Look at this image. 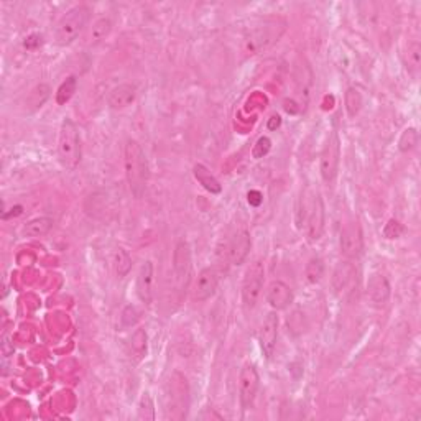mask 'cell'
<instances>
[{"instance_id":"9c48e42d","label":"cell","mask_w":421,"mask_h":421,"mask_svg":"<svg viewBox=\"0 0 421 421\" xmlns=\"http://www.w3.org/2000/svg\"><path fill=\"white\" fill-rule=\"evenodd\" d=\"M173 272L177 277L178 286L186 288L191 278V250L186 240H180L173 252Z\"/></svg>"},{"instance_id":"44dd1931","label":"cell","mask_w":421,"mask_h":421,"mask_svg":"<svg viewBox=\"0 0 421 421\" xmlns=\"http://www.w3.org/2000/svg\"><path fill=\"white\" fill-rule=\"evenodd\" d=\"M53 224H55V220H53L52 218L32 219L30 223L25 224L23 236H27V237H43V236H47L49 231H52Z\"/></svg>"},{"instance_id":"d6a6232c","label":"cell","mask_w":421,"mask_h":421,"mask_svg":"<svg viewBox=\"0 0 421 421\" xmlns=\"http://www.w3.org/2000/svg\"><path fill=\"white\" fill-rule=\"evenodd\" d=\"M385 229H391V232H387V234H385L387 239H397V237L402 236L403 231H405L402 224H400L398 220H394V219H391L390 223L387 224Z\"/></svg>"},{"instance_id":"6da1fadb","label":"cell","mask_w":421,"mask_h":421,"mask_svg":"<svg viewBox=\"0 0 421 421\" xmlns=\"http://www.w3.org/2000/svg\"><path fill=\"white\" fill-rule=\"evenodd\" d=\"M124 166L128 187L133 198L140 199L145 194L148 183V161L144 148L137 140H128L124 147Z\"/></svg>"},{"instance_id":"277c9868","label":"cell","mask_w":421,"mask_h":421,"mask_svg":"<svg viewBox=\"0 0 421 421\" xmlns=\"http://www.w3.org/2000/svg\"><path fill=\"white\" fill-rule=\"evenodd\" d=\"M91 8L87 5H76L61 16L55 28V40L60 47H68L78 40L89 22Z\"/></svg>"},{"instance_id":"f1b7e54d","label":"cell","mask_w":421,"mask_h":421,"mask_svg":"<svg viewBox=\"0 0 421 421\" xmlns=\"http://www.w3.org/2000/svg\"><path fill=\"white\" fill-rule=\"evenodd\" d=\"M139 420H155V405H153V400L148 394H144V397L140 400L139 405V413H137Z\"/></svg>"},{"instance_id":"f546056e","label":"cell","mask_w":421,"mask_h":421,"mask_svg":"<svg viewBox=\"0 0 421 421\" xmlns=\"http://www.w3.org/2000/svg\"><path fill=\"white\" fill-rule=\"evenodd\" d=\"M416 144H418V132H416V128H407V130L402 133V137H400L398 148L402 150V152H410V150L416 147Z\"/></svg>"},{"instance_id":"5b68a950","label":"cell","mask_w":421,"mask_h":421,"mask_svg":"<svg viewBox=\"0 0 421 421\" xmlns=\"http://www.w3.org/2000/svg\"><path fill=\"white\" fill-rule=\"evenodd\" d=\"M58 158L66 170H76L81 161V139L76 124L71 119H65L58 137Z\"/></svg>"},{"instance_id":"52a82bcc","label":"cell","mask_w":421,"mask_h":421,"mask_svg":"<svg viewBox=\"0 0 421 421\" xmlns=\"http://www.w3.org/2000/svg\"><path fill=\"white\" fill-rule=\"evenodd\" d=\"M264 278H265V269L260 260H255L250 264L247 272L244 275V282H242V298H244V304L252 310L255 306L258 298H260L262 288H264Z\"/></svg>"},{"instance_id":"d6986e66","label":"cell","mask_w":421,"mask_h":421,"mask_svg":"<svg viewBox=\"0 0 421 421\" xmlns=\"http://www.w3.org/2000/svg\"><path fill=\"white\" fill-rule=\"evenodd\" d=\"M193 174L196 180L199 181V185H201L206 191H209L211 194H219L220 191H223V186H220L218 178H216L203 163L193 166Z\"/></svg>"},{"instance_id":"ac0fdd59","label":"cell","mask_w":421,"mask_h":421,"mask_svg":"<svg viewBox=\"0 0 421 421\" xmlns=\"http://www.w3.org/2000/svg\"><path fill=\"white\" fill-rule=\"evenodd\" d=\"M137 98V89L135 86L132 84H119L117 87L111 91L109 98H107V102H109L111 109L120 111V109H127L128 106H132L135 102Z\"/></svg>"},{"instance_id":"9a60e30c","label":"cell","mask_w":421,"mask_h":421,"mask_svg":"<svg viewBox=\"0 0 421 421\" xmlns=\"http://www.w3.org/2000/svg\"><path fill=\"white\" fill-rule=\"evenodd\" d=\"M250 247H252V239L247 231H239L236 232V236L232 237L229 242V260L232 265H242L247 260Z\"/></svg>"},{"instance_id":"ba28073f","label":"cell","mask_w":421,"mask_h":421,"mask_svg":"<svg viewBox=\"0 0 421 421\" xmlns=\"http://www.w3.org/2000/svg\"><path fill=\"white\" fill-rule=\"evenodd\" d=\"M258 387H260V377H258L255 365H244L239 375V400L244 410L252 407L253 400L257 397Z\"/></svg>"},{"instance_id":"484cf974","label":"cell","mask_w":421,"mask_h":421,"mask_svg":"<svg viewBox=\"0 0 421 421\" xmlns=\"http://www.w3.org/2000/svg\"><path fill=\"white\" fill-rule=\"evenodd\" d=\"M345 109H348L349 117H356L359 114L361 107H362V95L357 89L354 87H349L348 93H345Z\"/></svg>"},{"instance_id":"4dcf8cb0","label":"cell","mask_w":421,"mask_h":421,"mask_svg":"<svg viewBox=\"0 0 421 421\" xmlns=\"http://www.w3.org/2000/svg\"><path fill=\"white\" fill-rule=\"evenodd\" d=\"M122 324L125 328H132L135 326L137 321H139V312H137V310L133 306H127L125 310L122 311Z\"/></svg>"},{"instance_id":"4fadbf2b","label":"cell","mask_w":421,"mask_h":421,"mask_svg":"<svg viewBox=\"0 0 421 421\" xmlns=\"http://www.w3.org/2000/svg\"><path fill=\"white\" fill-rule=\"evenodd\" d=\"M153 282H155V269L152 262L145 260L137 275V295L147 306L152 304L153 299Z\"/></svg>"},{"instance_id":"30bf717a","label":"cell","mask_w":421,"mask_h":421,"mask_svg":"<svg viewBox=\"0 0 421 421\" xmlns=\"http://www.w3.org/2000/svg\"><path fill=\"white\" fill-rule=\"evenodd\" d=\"M220 282V273L214 266H206L199 272L194 283V299L196 301H207L211 297H214Z\"/></svg>"},{"instance_id":"603a6c76","label":"cell","mask_w":421,"mask_h":421,"mask_svg":"<svg viewBox=\"0 0 421 421\" xmlns=\"http://www.w3.org/2000/svg\"><path fill=\"white\" fill-rule=\"evenodd\" d=\"M114 270H115V275H117L119 278H124L127 277L128 272L132 270V258L130 255L127 253V250L124 249H117L114 252Z\"/></svg>"},{"instance_id":"5bb4252c","label":"cell","mask_w":421,"mask_h":421,"mask_svg":"<svg viewBox=\"0 0 421 421\" xmlns=\"http://www.w3.org/2000/svg\"><path fill=\"white\" fill-rule=\"evenodd\" d=\"M266 301L275 311L286 310L293 303V291L285 282H272L266 290Z\"/></svg>"},{"instance_id":"1f68e13d","label":"cell","mask_w":421,"mask_h":421,"mask_svg":"<svg viewBox=\"0 0 421 421\" xmlns=\"http://www.w3.org/2000/svg\"><path fill=\"white\" fill-rule=\"evenodd\" d=\"M14 354V348L10 345L7 336H3L2 339V359H3V374H7V362L10 359V356Z\"/></svg>"},{"instance_id":"7402d4cb","label":"cell","mask_w":421,"mask_h":421,"mask_svg":"<svg viewBox=\"0 0 421 421\" xmlns=\"http://www.w3.org/2000/svg\"><path fill=\"white\" fill-rule=\"evenodd\" d=\"M128 352L132 357H135V361H141L147 354V332L144 329H135L130 337V343H128Z\"/></svg>"},{"instance_id":"7a4b0ae2","label":"cell","mask_w":421,"mask_h":421,"mask_svg":"<svg viewBox=\"0 0 421 421\" xmlns=\"http://www.w3.org/2000/svg\"><path fill=\"white\" fill-rule=\"evenodd\" d=\"M324 220H326V212H324L323 199L318 193H303L299 199L298 211H297V223L298 227H306V236L311 242L321 239L324 232Z\"/></svg>"},{"instance_id":"8992f818","label":"cell","mask_w":421,"mask_h":421,"mask_svg":"<svg viewBox=\"0 0 421 421\" xmlns=\"http://www.w3.org/2000/svg\"><path fill=\"white\" fill-rule=\"evenodd\" d=\"M339 163H341V140L337 132H331L329 133L323 152H321V160H319V172L324 183H328V185L334 183L337 172H339Z\"/></svg>"},{"instance_id":"4316f807","label":"cell","mask_w":421,"mask_h":421,"mask_svg":"<svg viewBox=\"0 0 421 421\" xmlns=\"http://www.w3.org/2000/svg\"><path fill=\"white\" fill-rule=\"evenodd\" d=\"M420 62H421V47L420 43H411L408 45V60H407V68L411 74H418L420 71Z\"/></svg>"},{"instance_id":"cb8c5ba5","label":"cell","mask_w":421,"mask_h":421,"mask_svg":"<svg viewBox=\"0 0 421 421\" xmlns=\"http://www.w3.org/2000/svg\"><path fill=\"white\" fill-rule=\"evenodd\" d=\"M76 89H78V79L74 76H69L60 87H58L56 102L60 104V106H65V104L73 98L74 93H76Z\"/></svg>"},{"instance_id":"ffe728a7","label":"cell","mask_w":421,"mask_h":421,"mask_svg":"<svg viewBox=\"0 0 421 421\" xmlns=\"http://www.w3.org/2000/svg\"><path fill=\"white\" fill-rule=\"evenodd\" d=\"M111 30H112L111 20L107 19V16H101V19L95 20V22L93 23V27H91L89 36H87V43L93 45V47L102 43V41L109 36Z\"/></svg>"},{"instance_id":"d4e9b609","label":"cell","mask_w":421,"mask_h":421,"mask_svg":"<svg viewBox=\"0 0 421 421\" xmlns=\"http://www.w3.org/2000/svg\"><path fill=\"white\" fill-rule=\"evenodd\" d=\"M304 275H306V280L312 283V285H315V283H318L324 275L323 260H321L319 257L311 258V260L308 262L306 269H304Z\"/></svg>"},{"instance_id":"83f0119b","label":"cell","mask_w":421,"mask_h":421,"mask_svg":"<svg viewBox=\"0 0 421 421\" xmlns=\"http://www.w3.org/2000/svg\"><path fill=\"white\" fill-rule=\"evenodd\" d=\"M49 98V87L47 84L36 86L28 95V104L32 106V109H38L45 104V101Z\"/></svg>"},{"instance_id":"7c38bea8","label":"cell","mask_w":421,"mask_h":421,"mask_svg":"<svg viewBox=\"0 0 421 421\" xmlns=\"http://www.w3.org/2000/svg\"><path fill=\"white\" fill-rule=\"evenodd\" d=\"M341 250L349 258L361 257L362 250H364V237H362V229L357 223L344 227L343 234H341Z\"/></svg>"},{"instance_id":"2e32d148","label":"cell","mask_w":421,"mask_h":421,"mask_svg":"<svg viewBox=\"0 0 421 421\" xmlns=\"http://www.w3.org/2000/svg\"><path fill=\"white\" fill-rule=\"evenodd\" d=\"M356 266H354L351 262H339L334 273H332V286H334L336 293L343 295L345 291H351L349 288H351L354 282H356Z\"/></svg>"},{"instance_id":"e0dca14e","label":"cell","mask_w":421,"mask_h":421,"mask_svg":"<svg viewBox=\"0 0 421 421\" xmlns=\"http://www.w3.org/2000/svg\"><path fill=\"white\" fill-rule=\"evenodd\" d=\"M367 297L375 306H383L390 298V283L383 275H372L367 283Z\"/></svg>"},{"instance_id":"8fae6325","label":"cell","mask_w":421,"mask_h":421,"mask_svg":"<svg viewBox=\"0 0 421 421\" xmlns=\"http://www.w3.org/2000/svg\"><path fill=\"white\" fill-rule=\"evenodd\" d=\"M277 339H278V316L277 312H269L266 318L262 323L260 332H258V343H260L262 352L266 359L272 357V354L277 348Z\"/></svg>"},{"instance_id":"3957f363","label":"cell","mask_w":421,"mask_h":421,"mask_svg":"<svg viewBox=\"0 0 421 421\" xmlns=\"http://www.w3.org/2000/svg\"><path fill=\"white\" fill-rule=\"evenodd\" d=\"M286 30V20L282 16L265 19L247 33L244 40V48L249 55H258L265 49L272 48Z\"/></svg>"}]
</instances>
